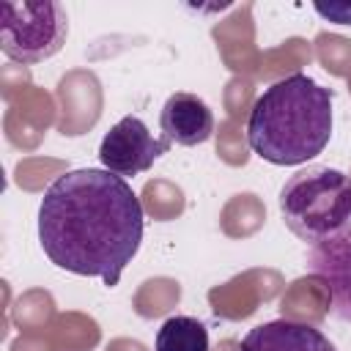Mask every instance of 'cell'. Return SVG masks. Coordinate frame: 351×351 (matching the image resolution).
<instances>
[{"instance_id":"6da1fadb","label":"cell","mask_w":351,"mask_h":351,"mask_svg":"<svg viewBox=\"0 0 351 351\" xmlns=\"http://www.w3.org/2000/svg\"><path fill=\"white\" fill-rule=\"evenodd\" d=\"M38 241L63 271L118 285L143 241V203L126 178L104 167L58 176L38 206Z\"/></svg>"},{"instance_id":"7a4b0ae2","label":"cell","mask_w":351,"mask_h":351,"mask_svg":"<svg viewBox=\"0 0 351 351\" xmlns=\"http://www.w3.org/2000/svg\"><path fill=\"white\" fill-rule=\"evenodd\" d=\"M332 99L329 88L302 71L271 82L250 110V148L280 167L318 156L332 137Z\"/></svg>"},{"instance_id":"3957f363","label":"cell","mask_w":351,"mask_h":351,"mask_svg":"<svg viewBox=\"0 0 351 351\" xmlns=\"http://www.w3.org/2000/svg\"><path fill=\"white\" fill-rule=\"evenodd\" d=\"M280 211L293 236L318 244L351 225V176L310 165L282 184Z\"/></svg>"},{"instance_id":"277c9868","label":"cell","mask_w":351,"mask_h":351,"mask_svg":"<svg viewBox=\"0 0 351 351\" xmlns=\"http://www.w3.org/2000/svg\"><path fill=\"white\" fill-rule=\"evenodd\" d=\"M69 38V14L55 0H5L0 5V49L33 66L55 58Z\"/></svg>"},{"instance_id":"5b68a950","label":"cell","mask_w":351,"mask_h":351,"mask_svg":"<svg viewBox=\"0 0 351 351\" xmlns=\"http://www.w3.org/2000/svg\"><path fill=\"white\" fill-rule=\"evenodd\" d=\"M170 140L167 137H154L148 132V126L143 123V118L137 115H123L104 137L99 145V159L104 165V170L129 178V176H140L145 173L159 156H165L170 151Z\"/></svg>"},{"instance_id":"8992f818","label":"cell","mask_w":351,"mask_h":351,"mask_svg":"<svg viewBox=\"0 0 351 351\" xmlns=\"http://www.w3.org/2000/svg\"><path fill=\"white\" fill-rule=\"evenodd\" d=\"M307 269L326 282L329 310L337 318L351 321V225L318 244H310Z\"/></svg>"},{"instance_id":"52a82bcc","label":"cell","mask_w":351,"mask_h":351,"mask_svg":"<svg viewBox=\"0 0 351 351\" xmlns=\"http://www.w3.org/2000/svg\"><path fill=\"white\" fill-rule=\"evenodd\" d=\"M162 134L176 145H200L214 134V112L211 107L186 90H176L167 96L159 112Z\"/></svg>"},{"instance_id":"ba28073f","label":"cell","mask_w":351,"mask_h":351,"mask_svg":"<svg viewBox=\"0 0 351 351\" xmlns=\"http://www.w3.org/2000/svg\"><path fill=\"white\" fill-rule=\"evenodd\" d=\"M239 351H337V348L313 324L277 318L252 326L244 335Z\"/></svg>"},{"instance_id":"9c48e42d","label":"cell","mask_w":351,"mask_h":351,"mask_svg":"<svg viewBox=\"0 0 351 351\" xmlns=\"http://www.w3.org/2000/svg\"><path fill=\"white\" fill-rule=\"evenodd\" d=\"M154 351H208V329L192 315H173L159 326Z\"/></svg>"},{"instance_id":"30bf717a","label":"cell","mask_w":351,"mask_h":351,"mask_svg":"<svg viewBox=\"0 0 351 351\" xmlns=\"http://www.w3.org/2000/svg\"><path fill=\"white\" fill-rule=\"evenodd\" d=\"M315 11L337 25H351V3H329V5L315 3Z\"/></svg>"}]
</instances>
